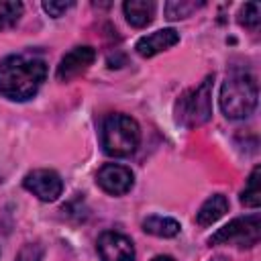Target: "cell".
<instances>
[{"label": "cell", "mask_w": 261, "mask_h": 261, "mask_svg": "<svg viewBox=\"0 0 261 261\" xmlns=\"http://www.w3.org/2000/svg\"><path fill=\"white\" fill-rule=\"evenodd\" d=\"M22 2L16 0H0V31L10 29L18 22V18L22 16Z\"/></svg>", "instance_id": "15"}, {"label": "cell", "mask_w": 261, "mask_h": 261, "mask_svg": "<svg viewBox=\"0 0 261 261\" xmlns=\"http://www.w3.org/2000/svg\"><path fill=\"white\" fill-rule=\"evenodd\" d=\"M98 186L110 194V196H122L126 192H130L133 184H135V175L128 167L118 165V163H106L98 169L96 175Z\"/></svg>", "instance_id": "7"}, {"label": "cell", "mask_w": 261, "mask_h": 261, "mask_svg": "<svg viewBox=\"0 0 261 261\" xmlns=\"http://www.w3.org/2000/svg\"><path fill=\"white\" fill-rule=\"evenodd\" d=\"M141 143V128L126 114H108L102 124V147L110 157H128Z\"/></svg>", "instance_id": "3"}, {"label": "cell", "mask_w": 261, "mask_h": 261, "mask_svg": "<svg viewBox=\"0 0 261 261\" xmlns=\"http://www.w3.org/2000/svg\"><path fill=\"white\" fill-rule=\"evenodd\" d=\"M24 190L43 202H55L63 192V181L53 169H33L22 179Z\"/></svg>", "instance_id": "6"}, {"label": "cell", "mask_w": 261, "mask_h": 261, "mask_svg": "<svg viewBox=\"0 0 261 261\" xmlns=\"http://www.w3.org/2000/svg\"><path fill=\"white\" fill-rule=\"evenodd\" d=\"M100 261H133L135 259V247L133 241L120 232L106 230L98 237L96 243Z\"/></svg>", "instance_id": "8"}, {"label": "cell", "mask_w": 261, "mask_h": 261, "mask_svg": "<svg viewBox=\"0 0 261 261\" xmlns=\"http://www.w3.org/2000/svg\"><path fill=\"white\" fill-rule=\"evenodd\" d=\"M239 22L249 29H257L261 22V4L259 2H247L239 12Z\"/></svg>", "instance_id": "17"}, {"label": "cell", "mask_w": 261, "mask_h": 261, "mask_svg": "<svg viewBox=\"0 0 261 261\" xmlns=\"http://www.w3.org/2000/svg\"><path fill=\"white\" fill-rule=\"evenodd\" d=\"M71 6H73V2H53V0L43 2V10H45L49 16H53V18H59V16H61L63 12H67Z\"/></svg>", "instance_id": "19"}, {"label": "cell", "mask_w": 261, "mask_h": 261, "mask_svg": "<svg viewBox=\"0 0 261 261\" xmlns=\"http://www.w3.org/2000/svg\"><path fill=\"white\" fill-rule=\"evenodd\" d=\"M179 222L173 220V218H163V216H149L143 220V230L149 232V234H155V237H163V239H169V237H175L179 232Z\"/></svg>", "instance_id": "13"}, {"label": "cell", "mask_w": 261, "mask_h": 261, "mask_svg": "<svg viewBox=\"0 0 261 261\" xmlns=\"http://www.w3.org/2000/svg\"><path fill=\"white\" fill-rule=\"evenodd\" d=\"M212 86L214 75H206L200 86L181 94L175 104V118L188 128L202 126L212 116Z\"/></svg>", "instance_id": "4"}, {"label": "cell", "mask_w": 261, "mask_h": 261, "mask_svg": "<svg viewBox=\"0 0 261 261\" xmlns=\"http://www.w3.org/2000/svg\"><path fill=\"white\" fill-rule=\"evenodd\" d=\"M122 12H124L126 22L130 27L143 29L155 16V2H151V0H126L122 4Z\"/></svg>", "instance_id": "11"}, {"label": "cell", "mask_w": 261, "mask_h": 261, "mask_svg": "<svg viewBox=\"0 0 261 261\" xmlns=\"http://www.w3.org/2000/svg\"><path fill=\"white\" fill-rule=\"evenodd\" d=\"M175 43H179V33L175 29H159L151 35H145L137 41L135 49L141 57H153L169 47H173Z\"/></svg>", "instance_id": "10"}, {"label": "cell", "mask_w": 261, "mask_h": 261, "mask_svg": "<svg viewBox=\"0 0 261 261\" xmlns=\"http://www.w3.org/2000/svg\"><path fill=\"white\" fill-rule=\"evenodd\" d=\"M47 77V63L33 55H8L0 61V94L14 102L33 98Z\"/></svg>", "instance_id": "1"}, {"label": "cell", "mask_w": 261, "mask_h": 261, "mask_svg": "<svg viewBox=\"0 0 261 261\" xmlns=\"http://www.w3.org/2000/svg\"><path fill=\"white\" fill-rule=\"evenodd\" d=\"M151 261H173L169 255H157L155 259H151Z\"/></svg>", "instance_id": "20"}, {"label": "cell", "mask_w": 261, "mask_h": 261, "mask_svg": "<svg viewBox=\"0 0 261 261\" xmlns=\"http://www.w3.org/2000/svg\"><path fill=\"white\" fill-rule=\"evenodd\" d=\"M210 261H228V257H224V255H216V257L210 259Z\"/></svg>", "instance_id": "21"}, {"label": "cell", "mask_w": 261, "mask_h": 261, "mask_svg": "<svg viewBox=\"0 0 261 261\" xmlns=\"http://www.w3.org/2000/svg\"><path fill=\"white\" fill-rule=\"evenodd\" d=\"M16 261H43V245L27 243L16 255Z\"/></svg>", "instance_id": "18"}, {"label": "cell", "mask_w": 261, "mask_h": 261, "mask_svg": "<svg viewBox=\"0 0 261 261\" xmlns=\"http://www.w3.org/2000/svg\"><path fill=\"white\" fill-rule=\"evenodd\" d=\"M261 239V216L259 214H249L230 220L222 228H218L208 243L210 245H220V243H230L239 247H255Z\"/></svg>", "instance_id": "5"}, {"label": "cell", "mask_w": 261, "mask_h": 261, "mask_svg": "<svg viewBox=\"0 0 261 261\" xmlns=\"http://www.w3.org/2000/svg\"><path fill=\"white\" fill-rule=\"evenodd\" d=\"M96 59V51L90 45H82V47H73L69 53H65L57 65V80L59 82H69L71 77L84 73Z\"/></svg>", "instance_id": "9"}, {"label": "cell", "mask_w": 261, "mask_h": 261, "mask_svg": "<svg viewBox=\"0 0 261 261\" xmlns=\"http://www.w3.org/2000/svg\"><path fill=\"white\" fill-rule=\"evenodd\" d=\"M200 6H204V2H167L163 10H165V16L169 20H177V18L190 16Z\"/></svg>", "instance_id": "16"}, {"label": "cell", "mask_w": 261, "mask_h": 261, "mask_svg": "<svg viewBox=\"0 0 261 261\" xmlns=\"http://www.w3.org/2000/svg\"><path fill=\"white\" fill-rule=\"evenodd\" d=\"M257 98H259V90L255 77L245 71H234L224 80L218 102L226 118L241 120L255 112Z\"/></svg>", "instance_id": "2"}, {"label": "cell", "mask_w": 261, "mask_h": 261, "mask_svg": "<svg viewBox=\"0 0 261 261\" xmlns=\"http://www.w3.org/2000/svg\"><path fill=\"white\" fill-rule=\"evenodd\" d=\"M259 173H261V167L257 165V167L251 171V175H249V179H247V186H245V190H243V194H241V204H245V206H249V208H257V206L261 204Z\"/></svg>", "instance_id": "14"}, {"label": "cell", "mask_w": 261, "mask_h": 261, "mask_svg": "<svg viewBox=\"0 0 261 261\" xmlns=\"http://www.w3.org/2000/svg\"><path fill=\"white\" fill-rule=\"evenodd\" d=\"M226 212H228V200H226V196L214 194V196H210L200 206V210L196 214V222L200 226H210L212 222H216L218 218H222Z\"/></svg>", "instance_id": "12"}]
</instances>
